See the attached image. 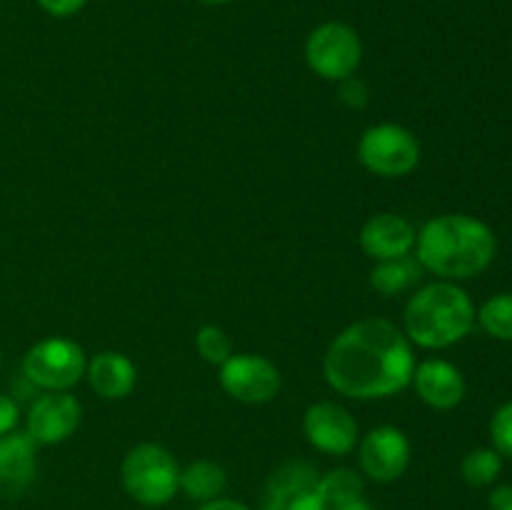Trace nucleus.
<instances>
[{"label":"nucleus","instance_id":"f257e3e1","mask_svg":"<svg viewBox=\"0 0 512 510\" xmlns=\"http://www.w3.org/2000/svg\"><path fill=\"white\" fill-rule=\"evenodd\" d=\"M415 350L400 325L385 318H363L330 343L323 375L335 393L353 400L398 395L413 383Z\"/></svg>","mask_w":512,"mask_h":510},{"label":"nucleus","instance_id":"f03ea898","mask_svg":"<svg viewBox=\"0 0 512 510\" xmlns=\"http://www.w3.org/2000/svg\"><path fill=\"white\" fill-rule=\"evenodd\" d=\"M498 253L493 228L465 213L435 215L418 230L415 258L440 280H468L490 268Z\"/></svg>","mask_w":512,"mask_h":510},{"label":"nucleus","instance_id":"7ed1b4c3","mask_svg":"<svg viewBox=\"0 0 512 510\" xmlns=\"http://www.w3.org/2000/svg\"><path fill=\"white\" fill-rule=\"evenodd\" d=\"M475 328L470 295L450 280H435L415 290L403 310V333L418 348L443 350L460 343Z\"/></svg>","mask_w":512,"mask_h":510},{"label":"nucleus","instance_id":"20e7f679","mask_svg":"<svg viewBox=\"0 0 512 510\" xmlns=\"http://www.w3.org/2000/svg\"><path fill=\"white\" fill-rule=\"evenodd\" d=\"M120 483L135 503L163 508L180 493V465L160 443H138L120 463Z\"/></svg>","mask_w":512,"mask_h":510},{"label":"nucleus","instance_id":"39448f33","mask_svg":"<svg viewBox=\"0 0 512 510\" xmlns=\"http://www.w3.org/2000/svg\"><path fill=\"white\" fill-rule=\"evenodd\" d=\"M25 380L40 390H70L85 378L88 355L83 345L63 335H50L30 345L23 355Z\"/></svg>","mask_w":512,"mask_h":510},{"label":"nucleus","instance_id":"423d86ee","mask_svg":"<svg viewBox=\"0 0 512 510\" xmlns=\"http://www.w3.org/2000/svg\"><path fill=\"white\" fill-rule=\"evenodd\" d=\"M358 160L378 178H405L420 163V143L413 130L398 123L370 125L358 140Z\"/></svg>","mask_w":512,"mask_h":510},{"label":"nucleus","instance_id":"0eeeda50","mask_svg":"<svg viewBox=\"0 0 512 510\" xmlns=\"http://www.w3.org/2000/svg\"><path fill=\"white\" fill-rule=\"evenodd\" d=\"M305 63L318 78L340 83L358 73L363 63V40L350 25L323 23L305 40Z\"/></svg>","mask_w":512,"mask_h":510},{"label":"nucleus","instance_id":"6e6552de","mask_svg":"<svg viewBox=\"0 0 512 510\" xmlns=\"http://www.w3.org/2000/svg\"><path fill=\"white\" fill-rule=\"evenodd\" d=\"M220 388L245 405H263L280 393L278 365L258 353H233L220 365Z\"/></svg>","mask_w":512,"mask_h":510},{"label":"nucleus","instance_id":"1a4fd4ad","mask_svg":"<svg viewBox=\"0 0 512 510\" xmlns=\"http://www.w3.org/2000/svg\"><path fill=\"white\" fill-rule=\"evenodd\" d=\"M413 460L410 438L395 425H380L358 440L360 473L373 483H395Z\"/></svg>","mask_w":512,"mask_h":510},{"label":"nucleus","instance_id":"9d476101","mask_svg":"<svg viewBox=\"0 0 512 510\" xmlns=\"http://www.w3.org/2000/svg\"><path fill=\"white\" fill-rule=\"evenodd\" d=\"M83 405L70 390H48L38 395L25 415V433L35 445H58L78 430Z\"/></svg>","mask_w":512,"mask_h":510},{"label":"nucleus","instance_id":"9b49d317","mask_svg":"<svg viewBox=\"0 0 512 510\" xmlns=\"http://www.w3.org/2000/svg\"><path fill=\"white\" fill-rule=\"evenodd\" d=\"M303 433L308 443L325 455L353 453L360 440L358 420L335 400H320L305 410Z\"/></svg>","mask_w":512,"mask_h":510},{"label":"nucleus","instance_id":"f8f14e48","mask_svg":"<svg viewBox=\"0 0 512 510\" xmlns=\"http://www.w3.org/2000/svg\"><path fill=\"white\" fill-rule=\"evenodd\" d=\"M320 473L308 463H285L268 480L263 510H328L318 493Z\"/></svg>","mask_w":512,"mask_h":510},{"label":"nucleus","instance_id":"ddd939ff","mask_svg":"<svg viewBox=\"0 0 512 510\" xmlns=\"http://www.w3.org/2000/svg\"><path fill=\"white\" fill-rule=\"evenodd\" d=\"M415 240V225L398 213H375L360 228V248L375 263L413 255Z\"/></svg>","mask_w":512,"mask_h":510},{"label":"nucleus","instance_id":"4468645a","mask_svg":"<svg viewBox=\"0 0 512 510\" xmlns=\"http://www.w3.org/2000/svg\"><path fill=\"white\" fill-rule=\"evenodd\" d=\"M410 385L418 398L433 410H453L465 400L463 373L443 358H430L415 365Z\"/></svg>","mask_w":512,"mask_h":510},{"label":"nucleus","instance_id":"2eb2a0df","mask_svg":"<svg viewBox=\"0 0 512 510\" xmlns=\"http://www.w3.org/2000/svg\"><path fill=\"white\" fill-rule=\"evenodd\" d=\"M38 470V445L25 430L0 435V495H20Z\"/></svg>","mask_w":512,"mask_h":510},{"label":"nucleus","instance_id":"dca6fc26","mask_svg":"<svg viewBox=\"0 0 512 510\" xmlns=\"http://www.w3.org/2000/svg\"><path fill=\"white\" fill-rule=\"evenodd\" d=\"M90 388L95 395L105 400H123L128 398L138 383V368L133 360L120 350H100L88 360L85 368Z\"/></svg>","mask_w":512,"mask_h":510},{"label":"nucleus","instance_id":"f3484780","mask_svg":"<svg viewBox=\"0 0 512 510\" xmlns=\"http://www.w3.org/2000/svg\"><path fill=\"white\" fill-rule=\"evenodd\" d=\"M225 488H228V473L215 460L200 458L180 468V490L195 503L203 505L223 498Z\"/></svg>","mask_w":512,"mask_h":510},{"label":"nucleus","instance_id":"a211bd4d","mask_svg":"<svg viewBox=\"0 0 512 510\" xmlns=\"http://www.w3.org/2000/svg\"><path fill=\"white\" fill-rule=\"evenodd\" d=\"M420 278H423V265H420L418 258H413V255L378 260V263L373 265V270H370V285H373L380 295H385V298L408 293Z\"/></svg>","mask_w":512,"mask_h":510},{"label":"nucleus","instance_id":"6ab92c4d","mask_svg":"<svg viewBox=\"0 0 512 510\" xmlns=\"http://www.w3.org/2000/svg\"><path fill=\"white\" fill-rule=\"evenodd\" d=\"M318 493L323 498V503L328 505V510L340 508L345 503H353V500L363 498L365 493L363 473L355 468L328 470V473H323L318 478Z\"/></svg>","mask_w":512,"mask_h":510},{"label":"nucleus","instance_id":"aec40b11","mask_svg":"<svg viewBox=\"0 0 512 510\" xmlns=\"http://www.w3.org/2000/svg\"><path fill=\"white\" fill-rule=\"evenodd\" d=\"M475 320L480 328L495 340H512V293H498L485 300L480 310H475Z\"/></svg>","mask_w":512,"mask_h":510},{"label":"nucleus","instance_id":"412c9836","mask_svg":"<svg viewBox=\"0 0 512 510\" xmlns=\"http://www.w3.org/2000/svg\"><path fill=\"white\" fill-rule=\"evenodd\" d=\"M503 470V455L495 448H475L460 463V475L473 488H485L500 478Z\"/></svg>","mask_w":512,"mask_h":510},{"label":"nucleus","instance_id":"4be33fe9","mask_svg":"<svg viewBox=\"0 0 512 510\" xmlns=\"http://www.w3.org/2000/svg\"><path fill=\"white\" fill-rule=\"evenodd\" d=\"M195 350H198V355L205 360V363L218 365V368L235 353L230 335L225 333L220 325H213V323L200 325L198 333H195Z\"/></svg>","mask_w":512,"mask_h":510},{"label":"nucleus","instance_id":"5701e85b","mask_svg":"<svg viewBox=\"0 0 512 510\" xmlns=\"http://www.w3.org/2000/svg\"><path fill=\"white\" fill-rule=\"evenodd\" d=\"M490 438H493V448L503 458H512V400L495 410L490 420Z\"/></svg>","mask_w":512,"mask_h":510},{"label":"nucleus","instance_id":"b1692460","mask_svg":"<svg viewBox=\"0 0 512 510\" xmlns=\"http://www.w3.org/2000/svg\"><path fill=\"white\" fill-rule=\"evenodd\" d=\"M338 98L343 100L348 108H365L370 100V90H368V83H365L363 78H358V75H350V78L340 80L338 83Z\"/></svg>","mask_w":512,"mask_h":510},{"label":"nucleus","instance_id":"393cba45","mask_svg":"<svg viewBox=\"0 0 512 510\" xmlns=\"http://www.w3.org/2000/svg\"><path fill=\"white\" fill-rule=\"evenodd\" d=\"M38 5L53 18H73L88 5V0H38Z\"/></svg>","mask_w":512,"mask_h":510},{"label":"nucleus","instance_id":"a878e982","mask_svg":"<svg viewBox=\"0 0 512 510\" xmlns=\"http://www.w3.org/2000/svg\"><path fill=\"white\" fill-rule=\"evenodd\" d=\"M18 423H20L18 403H15L10 395L0 393V435L18 430Z\"/></svg>","mask_w":512,"mask_h":510},{"label":"nucleus","instance_id":"bb28decb","mask_svg":"<svg viewBox=\"0 0 512 510\" xmlns=\"http://www.w3.org/2000/svg\"><path fill=\"white\" fill-rule=\"evenodd\" d=\"M488 508L490 510H512V485H498L493 493L488 495Z\"/></svg>","mask_w":512,"mask_h":510},{"label":"nucleus","instance_id":"cd10ccee","mask_svg":"<svg viewBox=\"0 0 512 510\" xmlns=\"http://www.w3.org/2000/svg\"><path fill=\"white\" fill-rule=\"evenodd\" d=\"M198 510H253V508H248V505L233 498H215L210 500V503L200 505Z\"/></svg>","mask_w":512,"mask_h":510},{"label":"nucleus","instance_id":"c85d7f7f","mask_svg":"<svg viewBox=\"0 0 512 510\" xmlns=\"http://www.w3.org/2000/svg\"><path fill=\"white\" fill-rule=\"evenodd\" d=\"M335 510H375V508L365 498H358V500H353V503H345Z\"/></svg>","mask_w":512,"mask_h":510},{"label":"nucleus","instance_id":"c756f323","mask_svg":"<svg viewBox=\"0 0 512 510\" xmlns=\"http://www.w3.org/2000/svg\"><path fill=\"white\" fill-rule=\"evenodd\" d=\"M203 5H210V8H218V5H228L233 3V0H200Z\"/></svg>","mask_w":512,"mask_h":510},{"label":"nucleus","instance_id":"7c9ffc66","mask_svg":"<svg viewBox=\"0 0 512 510\" xmlns=\"http://www.w3.org/2000/svg\"><path fill=\"white\" fill-rule=\"evenodd\" d=\"M0 365H3V350H0Z\"/></svg>","mask_w":512,"mask_h":510}]
</instances>
